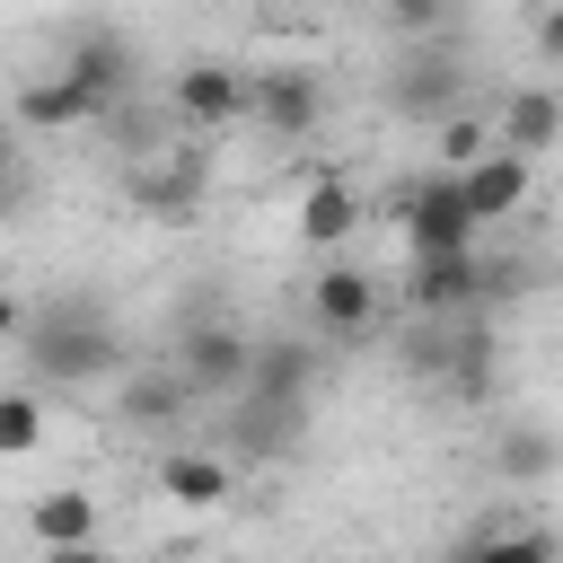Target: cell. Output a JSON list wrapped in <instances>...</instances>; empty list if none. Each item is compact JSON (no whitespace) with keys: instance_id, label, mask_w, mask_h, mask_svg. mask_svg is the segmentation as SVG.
<instances>
[{"instance_id":"obj_1","label":"cell","mask_w":563,"mask_h":563,"mask_svg":"<svg viewBox=\"0 0 563 563\" xmlns=\"http://www.w3.org/2000/svg\"><path fill=\"white\" fill-rule=\"evenodd\" d=\"M18 352H26L44 378H70V387H88V378L123 369V334H114V317H106L97 299H70V308H44V317H26Z\"/></svg>"},{"instance_id":"obj_2","label":"cell","mask_w":563,"mask_h":563,"mask_svg":"<svg viewBox=\"0 0 563 563\" xmlns=\"http://www.w3.org/2000/svg\"><path fill=\"white\" fill-rule=\"evenodd\" d=\"M176 378L194 387V396H220V405H238V387H246V361H255V334L246 325H229V317H194L185 334H176Z\"/></svg>"},{"instance_id":"obj_3","label":"cell","mask_w":563,"mask_h":563,"mask_svg":"<svg viewBox=\"0 0 563 563\" xmlns=\"http://www.w3.org/2000/svg\"><path fill=\"white\" fill-rule=\"evenodd\" d=\"M475 238H484V220L466 211V194H457L449 167L422 176V185H405V246H413V255H457V246H475Z\"/></svg>"},{"instance_id":"obj_4","label":"cell","mask_w":563,"mask_h":563,"mask_svg":"<svg viewBox=\"0 0 563 563\" xmlns=\"http://www.w3.org/2000/svg\"><path fill=\"white\" fill-rule=\"evenodd\" d=\"M246 114L273 132V141H308L325 123V79L317 70H246Z\"/></svg>"},{"instance_id":"obj_5","label":"cell","mask_w":563,"mask_h":563,"mask_svg":"<svg viewBox=\"0 0 563 563\" xmlns=\"http://www.w3.org/2000/svg\"><path fill=\"white\" fill-rule=\"evenodd\" d=\"M484 299V255L457 246V255H413L405 264V308L413 317H466Z\"/></svg>"},{"instance_id":"obj_6","label":"cell","mask_w":563,"mask_h":563,"mask_svg":"<svg viewBox=\"0 0 563 563\" xmlns=\"http://www.w3.org/2000/svg\"><path fill=\"white\" fill-rule=\"evenodd\" d=\"M308 317H317V334H369L378 325V282L352 264V255H334V264H317V282H308Z\"/></svg>"},{"instance_id":"obj_7","label":"cell","mask_w":563,"mask_h":563,"mask_svg":"<svg viewBox=\"0 0 563 563\" xmlns=\"http://www.w3.org/2000/svg\"><path fill=\"white\" fill-rule=\"evenodd\" d=\"M457 97H466V79H457V62H449L440 44L405 53L396 79H387V106H396L405 123H440V114H457Z\"/></svg>"},{"instance_id":"obj_8","label":"cell","mask_w":563,"mask_h":563,"mask_svg":"<svg viewBox=\"0 0 563 563\" xmlns=\"http://www.w3.org/2000/svg\"><path fill=\"white\" fill-rule=\"evenodd\" d=\"M97 114H106V97H88L70 70H35L9 97V123L18 132H70V123H97Z\"/></svg>"},{"instance_id":"obj_9","label":"cell","mask_w":563,"mask_h":563,"mask_svg":"<svg viewBox=\"0 0 563 563\" xmlns=\"http://www.w3.org/2000/svg\"><path fill=\"white\" fill-rule=\"evenodd\" d=\"M554 141H563V88H501V106H493V150L545 158Z\"/></svg>"},{"instance_id":"obj_10","label":"cell","mask_w":563,"mask_h":563,"mask_svg":"<svg viewBox=\"0 0 563 563\" xmlns=\"http://www.w3.org/2000/svg\"><path fill=\"white\" fill-rule=\"evenodd\" d=\"M457 194H466V211L493 229V220H510V211L537 194V158H519V150H484L475 167H457Z\"/></svg>"},{"instance_id":"obj_11","label":"cell","mask_w":563,"mask_h":563,"mask_svg":"<svg viewBox=\"0 0 563 563\" xmlns=\"http://www.w3.org/2000/svg\"><path fill=\"white\" fill-rule=\"evenodd\" d=\"M62 70L88 88V97H123L132 88V70H141V53H132V35H114V26H79L70 44H62Z\"/></svg>"},{"instance_id":"obj_12","label":"cell","mask_w":563,"mask_h":563,"mask_svg":"<svg viewBox=\"0 0 563 563\" xmlns=\"http://www.w3.org/2000/svg\"><path fill=\"white\" fill-rule=\"evenodd\" d=\"M167 97H176V114H185V123L220 132V123H238V114H246V70H238V62H185Z\"/></svg>"},{"instance_id":"obj_13","label":"cell","mask_w":563,"mask_h":563,"mask_svg":"<svg viewBox=\"0 0 563 563\" xmlns=\"http://www.w3.org/2000/svg\"><path fill=\"white\" fill-rule=\"evenodd\" d=\"M352 229H361V185H352V176H308V185H299V246L343 255Z\"/></svg>"},{"instance_id":"obj_14","label":"cell","mask_w":563,"mask_h":563,"mask_svg":"<svg viewBox=\"0 0 563 563\" xmlns=\"http://www.w3.org/2000/svg\"><path fill=\"white\" fill-rule=\"evenodd\" d=\"M545 475H563V431H545V422H493V484L537 493Z\"/></svg>"},{"instance_id":"obj_15","label":"cell","mask_w":563,"mask_h":563,"mask_svg":"<svg viewBox=\"0 0 563 563\" xmlns=\"http://www.w3.org/2000/svg\"><path fill=\"white\" fill-rule=\"evenodd\" d=\"M158 493H167L176 510H220V501L238 493V457H229V449H167V457H158Z\"/></svg>"},{"instance_id":"obj_16","label":"cell","mask_w":563,"mask_h":563,"mask_svg":"<svg viewBox=\"0 0 563 563\" xmlns=\"http://www.w3.org/2000/svg\"><path fill=\"white\" fill-rule=\"evenodd\" d=\"M132 202H141L150 220H194V211H202V158H194V150L141 158V167H132Z\"/></svg>"},{"instance_id":"obj_17","label":"cell","mask_w":563,"mask_h":563,"mask_svg":"<svg viewBox=\"0 0 563 563\" xmlns=\"http://www.w3.org/2000/svg\"><path fill=\"white\" fill-rule=\"evenodd\" d=\"M308 387H317V352L290 343V334H273V343H255L238 396H255V405H308Z\"/></svg>"},{"instance_id":"obj_18","label":"cell","mask_w":563,"mask_h":563,"mask_svg":"<svg viewBox=\"0 0 563 563\" xmlns=\"http://www.w3.org/2000/svg\"><path fill=\"white\" fill-rule=\"evenodd\" d=\"M202 396L176 378V361H150V369H132L123 378V422H141V431H167V422H185Z\"/></svg>"},{"instance_id":"obj_19","label":"cell","mask_w":563,"mask_h":563,"mask_svg":"<svg viewBox=\"0 0 563 563\" xmlns=\"http://www.w3.org/2000/svg\"><path fill=\"white\" fill-rule=\"evenodd\" d=\"M26 537L35 545H97V493H79V484L35 493L26 501Z\"/></svg>"},{"instance_id":"obj_20","label":"cell","mask_w":563,"mask_h":563,"mask_svg":"<svg viewBox=\"0 0 563 563\" xmlns=\"http://www.w3.org/2000/svg\"><path fill=\"white\" fill-rule=\"evenodd\" d=\"M299 431H308V405H255V396H238V449L246 457H273Z\"/></svg>"},{"instance_id":"obj_21","label":"cell","mask_w":563,"mask_h":563,"mask_svg":"<svg viewBox=\"0 0 563 563\" xmlns=\"http://www.w3.org/2000/svg\"><path fill=\"white\" fill-rule=\"evenodd\" d=\"M449 563H554L545 528H475L466 545H449Z\"/></svg>"},{"instance_id":"obj_22","label":"cell","mask_w":563,"mask_h":563,"mask_svg":"<svg viewBox=\"0 0 563 563\" xmlns=\"http://www.w3.org/2000/svg\"><path fill=\"white\" fill-rule=\"evenodd\" d=\"M35 449H44V396L0 387V457H35Z\"/></svg>"},{"instance_id":"obj_23","label":"cell","mask_w":563,"mask_h":563,"mask_svg":"<svg viewBox=\"0 0 563 563\" xmlns=\"http://www.w3.org/2000/svg\"><path fill=\"white\" fill-rule=\"evenodd\" d=\"M431 150H440V167H449V176H457V167H475V158H484V150H493V123H484V114H466V106H457V114H440V123H431Z\"/></svg>"},{"instance_id":"obj_24","label":"cell","mask_w":563,"mask_h":563,"mask_svg":"<svg viewBox=\"0 0 563 563\" xmlns=\"http://www.w3.org/2000/svg\"><path fill=\"white\" fill-rule=\"evenodd\" d=\"M387 18H396L405 35H431V26L449 18V0H387Z\"/></svg>"},{"instance_id":"obj_25","label":"cell","mask_w":563,"mask_h":563,"mask_svg":"<svg viewBox=\"0 0 563 563\" xmlns=\"http://www.w3.org/2000/svg\"><path fill=\"white\" fill-rule=\"evenodd\" d=\"M18 202V123H0V211Z\"/></svg>"},{"instance_id":"obj_26","label":"cell","mask_w":563,"mask_h":563,"mask_svg":"<svg viewBox=\"0 0 563 563\" xmlns=\"http://www.w3.org/2000/svg\"><path fill=\"white\" fill-rule=\"evenodd\" d=\"M537 53H545V62H554V70H563V0H554V9H545V18H537Z\"/></svg>"},{"instance_id":"obj_27","label":"cell","mask_w":563,"mask_h":563,"mask_svg":"<svg viewBox=\"0 0 563 563\" xmlns=\"http://www.w3.org/2000/svg\"><path fill=\"white\" fill-rule=\"evenodd\" d=\"M18 334H26V308H18L9 290H0V343H18Z\"/></svg>"},{"instance_id":"obj_28","label":"cell","mask_w":563,"mask_h":563,"mask_svg":"<svg viewBox=\"0 0 563 563\" xmlns=\"http://www.w3.org/2000/svg\"><path fill=\"white\" fill-rule=\"evenodd\" d=\"M44 563H106L97 545H44Z\"/></svg>"}]
</instances>
